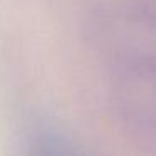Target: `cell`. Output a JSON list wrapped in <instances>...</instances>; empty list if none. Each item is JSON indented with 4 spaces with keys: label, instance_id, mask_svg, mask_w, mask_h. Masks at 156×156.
Listing matches in <instances>:
<instances>
[{
    "label": "cell",
    "instance_id": "cell-1",
    "mask_svg": "<svg viewBox=\"0 0 156 156\" xmlns=\"http://www.w3.org/2000/svg\"><path fill=\"white\" fill-rule=\"evenodd\" d=\"M30 156H79L74 144L51 128L39 129L30 144Z\"/></svg>",
    "mask_w": 156,
    "mask_h": 156
}]
</instances>
